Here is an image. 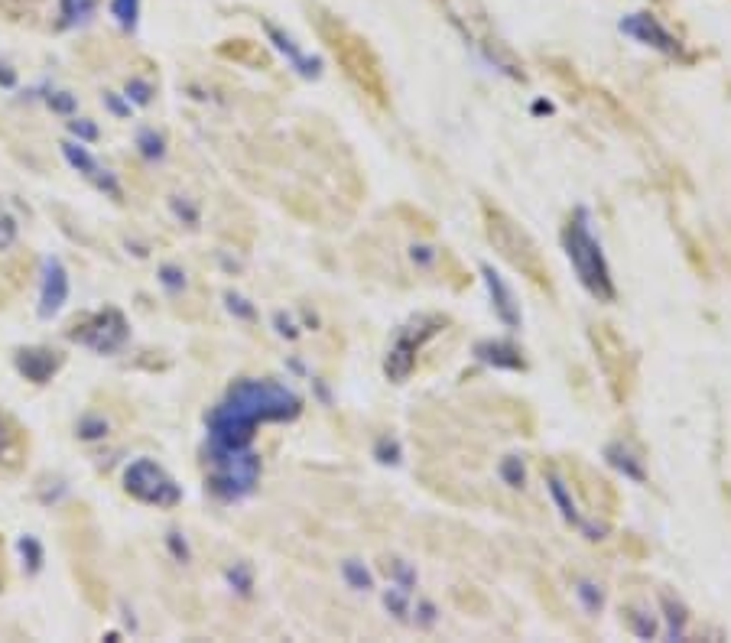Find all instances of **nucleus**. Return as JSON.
<instances>
[{
  "mask_svg": "<svg viewBox=\"0 0 731 643\" xmlns=\"http://www.w3.org/2000/svg\"><path fill=\"white\" fill-rule=\"evenodd\" d=\"M566 244H569V257L579 270V280L585 283V290L598 299H615V286H611L608 267L602 254H598V244L592 241L589 228L576 218L566 231Z\"/></svg>",
  "mask_w": 731,
  "mask_h": 643,
  "instance_id": "5",
  "label": "nucleus"
},
{
  "mask_svg": "<svg viewBox=\"0 0 731 643\" xmlns=\"http://www.w3.org/2000/svg\"><path fill=\"white\" fill-rule=\"evenodd\" d=\"M485 231H488V241L498 247V254L507 260V264L524 273L530 283L550 290V267H546L540 247L533 244V238L517 225L514 218H507L501 208L485 205Z\"/></svg>",
  "mask_w": 731,
  "mask_h": 643,
  "instance_id": "3",
  "label": "nucleus"
},
{
  "mask_svg": "<svg viewBox=\"0 0 731 643\" xmlns=\"http://www.w3.org/2000/svg\"><path fill=\"white\" fill-rule=\"evenodd\" d=\"M75 338H82L85 345H91L95 351H114L124 345L127 325L117 312H101V316L91 319V328L85 325L82 332H75Z\"/></svg>",
  "mask_w": 731,
  "mask_h": 643,
  "instance_id": "7",
  "label": "nucleus"
},
{
  "mask_svg": "<svg viewBox=\"0 0 731 643\" xmlns=\"http://www.w3.org/2000/svg\"><path fill=\"white\" fill-rule=\"evenodd\" d=\"M65 156H69V163H72V166H78V169H85V176H88V179H95V182H98V186H101V189H108L111 195H121V189H117V186H114V179H111L108 173H104V176H101V169H98V163H95V160H91V156H88V153H85L82 147H75V143H65Z\"/></svg>",
  "mask_w": 731,
  "mask_h": 643,
  "instance_id": "9",
  "label": "nucleus"
},
{
  "mask_svg": "<svg viewBox=\"0 0 731 643\" xmlns=\"http://www.w3.org/2000/svg\"><path fill=\"white\" fill-rule=\"evenodd\" d=\"M624 30L641 36V39H650L654 46H663V49H673V39L663 33V26L654 20V17H644V13H637V17L624 20Z\"/></svg>",
  "mask_w": 731,
  "mask_h": 643,
  "instance_id": "11",
  "label": "nucleus"
},
{
  "mask_svg": "<svg viewBox=\"0 0 731 643\" xmlns=\"http://www.w3.org/2000/svg\"><path fill=\"white\" fill-rule=\"evenodd\" d=\"M316 30L322 36V43L332 49L335 62L342 65V72L348 75V82L355 85L368 101H374L377 108H384L390 101V88L384 78V65L374 56V49L368 46V39H361L348 23H342L332 13H325L316 7Z\"/></svg>",
  "mask_w": 731,
  "mask_h": 643,
  "instance_id": "1",
  "label": "nucleus"
},
{
  "mask_svg": "<svg viewBox=\"0 0 731 643\" xmlns=\"http://www.w3.org/2000/svg\"><path fill=\"white\" fill-rule=\"evenodd\" d=\"M91 7H95V0H65V17L82 20V17H88V13H91Z\"/></svg>",
  "mask_w": 731,
  "mask_h": 643,
  "instance_id": "15",
  "label": "nucleus"
},
{
  "mask_svg": "<svg viewBox=\"0 0 731 643\" xmlns=\"http://www.w3.org/2000/svg\"><path fill=\"white\" fill-rule=\"evenodd\" d=\"M436 4L481 56L491 59L494 65H501L504 72L520 75V62L514 59V52L504 46V39L494 30V23L481 0H436Z\"/></svg>",
  "mask_w": 731,
  "mask_h": 643,
  "instance_id": "4",
  "label": "nucleus"
},
{
  "mask_svg": "<svg viewBox=\"0 0 731 643\" xmlns=\"http://www.w3.org/2000/svg\"><path fill=\"white\" fill-rule=\"evenodd\" d=\"M65 296H69V277H65V270H62L59 260H52V264H46L43 306H39V312H43V316H49V312H56V309L65 303Z\"/></svg>",
  "mask_w": 731,
  "mask_h": 643,
  "instance_id": "8",
  "label": "nucleus"
},
{
  "mask_svg": "<svg viewBox=\"0 0 731 643\" xmlns=\"http://www.w3.org/2000/svg\"><path fill=\"white\" fill-rule=\"evenodd\" d=\"M270 36L277 39V46H280V49H283L286 56H290L296 65H303V72H306V75H309V72H316V62H309V59L303 56V52H299V49L293 46V39H290V36H283V33L277 30V26H270Z\"/></svg>",
  "mask_w": 731,
  "mask_h": 643,
  "instance_id": "12",
  "label": "nucleus"
},
{
  "mask_svg": "<svg viewBox=\"0 0 731 643\" xmlns=\"http://www.w3.org/2000/svg\"><path fill=\"white\" fill-rule=\"evenodd\" d=\"M52 354L56 351H23L17 364L26 377L36 380V384H43V380L56 371V364H59V358H52Z\"/></svg>",
  "mask_w": 731,
  "mask_h": 643,
  "instance_id": "10",
  "label": "nucleus"
},
{
  "mask_svg": "<svg viewBox=\"0 0 731 643\" xmlns=\"http://www.w3.org/2000/svg\"><path fill=\"white\" fill-rule=\"evenodd\" d=\"M127 491L143 504H160V507H173L179 501V488L166 471L150 462V458H140L127 468Z\"/></svg>",
  "mask_w": 731,
  "mask_h": 643,
  "instance_id": "6",
  "label": "nucleus"
},
{
  "mask_svg": "<svg viewBox=\"0 0 731 643\" xmlns=\"http://www.w3.org/2000/svg\"><path fill=\"white\" fill-rule=\"evenodd\" d=\"M296 410V397L273 384H241L231 390L228 406L215 413V442L225 445L228 452H238L251 439V429L257 419H280Z\"/></svg>",
  "mask_w": 731,
  "mask_h": 643,
  "instance_id": "2",
  "label": "nucleus"
},
{
  "mask_svg": "<svg viewBox=\"0 0 731 643\" xmlns=\"http://www.w3.org/2000/svg\"><path fill=\"white\" fill-rule=\"evenodd\" d=\"M13 445H17V429L10 426V419L0 416V462H4V458L10 455Z\"/></svg>",
  "mask_w": 731,
  "mask_h": 643,
  "instance_id": "13",
  "label": "nucleus"
},
{
  "mask_svg": "<svg viewBox=\"0 0 731 643\" xmlns=\"http://www.w3.org/2000/svg\"><path fill=\"white\" fill-rule=\"evenodd\" d=\"M114 17L124 26H134L137 23V0H114Z\"/></svg>",
  "mask_w": 731,
  "mask_h": 643,
  "instance_id": "14",
  "label": "nucleus"
}]
</instances>
